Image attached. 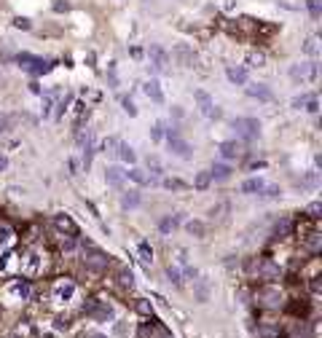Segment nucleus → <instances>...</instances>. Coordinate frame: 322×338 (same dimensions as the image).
Wrapping results in <instances>:
<instances>
[{"instance_id": "obj_44", "label": "nucleus", "mask_w": 322, "mask_h": 338, "mask_svg": "<svg viewBox=\"0 0 322 338\" xmlns=\"http://www.w3.org/2000/svg\"><path fill=\"white\" fill-rule=\"evenodd\" d=\"M148 169H151V177H153V180L159 177V175H161V164H159V159H153V156H151V159H148Z\"/></svg>"}, {"instance_id": "obj_64", "label": "nucleus", "mask_w": 322, "mask_h": 338, "mask_svg": "<svg viewBox=\"0 0 322 338\" xmlns=\"http://www.w3.org/2000/svg\"><path fill=\"white\" fill-rule=\"evenodd\" d=\"M0 89H3V81H0Z\"/></svg>"}, {"instance_id": "obj_7", "label": "nucleus", "mask_w": 322, "mask_h": 338, "mask_svg": "<svg viewBox=\"0 0 322 338\" xmlns=\"http://www.w3.org/2000/svg\"><path fill=\"white\" fill-rule=\"evenodd\" d=\"M167 140H169V148H172V153H175V156H180V159H191V145L180 137V132L175 127L167 129Z\"/></svg>"}, {"instance_id": "obj_6", "label": "nucleus", "mask_w": 322, "mask_h": 338, "mask_svg": "<svg viewBox=\"0 0 322 338\" xmlns=\"http://www.w3.org/2000/svg\"><path fill=\"white\" fill-rule=\"evenodd\" d=\"M290 78L293 83H306V81H317V65L314 62H306V65H293L290 67Z\"/></svg>"}, {"instance_id": "obj_39", "label": "nucleus", "mask_w": 322, "mask_h": 338, "mask_svg": "<svg viewBox=\"0 0 322 338\" xmlns=\"http://www.w3.org/2000/svg\"><path fill=\"white\" fill-rule=\"evenodd\" d=\"M306 6H309L311 19H319L322 17V0H306Z\"/></svg>"}, {"instance_id": "obj_1", "label": "nucleus", "mask_w": 322, "mask_h": 338, "mask_svg": "<svg viewBox=\"0 0 322 338\" xmlns=\"http://www.w3.org/2000/svg\"><path fill=\"white\" fill-rule=\"evenodd\" d=\"M30 295H33L30 279H11L3 287V301H9V303H25V301H30Z\"/></svg>"}, {"instance_id": "obj_49", "label": "nucleus", "mask_w": 322, "mask_h": 338, "mask_svg": "<svg viewBox=\"0 0 322 338\" xmlns=\"http://www.w3.org/2000/svg\"><path fill=\"white\" fill-rule=\"evenodd\" d=\"M167 277H169V282H175V285H183V279H180V271L175 269V266H169V269H167Z\"/></svg>"}, {"instance_id": "obj_35", "label": "nucleus", "mask_w": 322, "mask_h": 338, "mask_svg": "<svg viewBox=\"0 0 322 338\" xmlns=\"http://www.w3.org/2000/svg\"><path fill=\"white\" fill-rule=\"evenodd\" d=\"M185 229H188V234H193V237H204V234H207V226H204L201 220H191Z\"/></svg>"}, {"instance_id": "obj_41", "label": "nucleus", "mask_w": 322, "mask_h": 338, "mask_svg": "<svg viewBox=\"0 0 322 338\" xmlns=\"http://www.w3.org/2000/svg\"><path fill=\"white\" fill-rule=\"evenodd\" d=\"M119 143H121L119 137H108L102 148H105V153H108V156H116V151H119Z\"/></svg>"}, {"instance_id": "obj_31", "label": "nucleus", "mask_w": 322, "mask_h": 338, "mask_svg": "<svg viewBox=\"0 0 322 338\" xmlns=\"http://www.w3.org/2000/svg\"><path fill=\"white\" fill-rule=\"evenodd\" d=\"M290 231H293V223H290V220H287V217H282V220H279V223H277V226H274V237H277V239H279V237H287V234H290Z\"/></svg>"}, {"instance_id": "obj_45", "label": "nucleus", "mask_w": 322, "mask_h": 338, "mask_svg": "<svg viewBox=\"0 0 322 338\" xmlns=\"http://www.w3.org/2000/svg\"><path fill=\"white\" fill-rule=\"evenodd\" d=\"M121 105H124V113H127V116H137V105H135V102H132L129 97H124Z\"/></svg>"}, {"instance_id": "obj_52", "label": "nucleus", "mask_w": 322, "mask_h": 338, "mask_svg": "<svg viewBox=\"0 0 322 338\" xmlns=\"http://www.w3.org/2000/svg\"><path fill=\"white\" fill-rule=\"evenodd\" d=\"M306 110H309V113H317V110H319L317 97H306Z\"/></svg>"}, {"instance_id": "obj_17", "label": "nucleus", "mask_w": 322, "mask_h": 338, "mask_svg": "<svg viewBox=\"0 0 322 338\" xmlns=\"http://www.w3.org/2000/svg\"><path fill=\"white\" fill-rule=\"evenodd\" d=\"M247 94H250L253 99H261V102H269V99L274 97L271 89H269L266 83H250V86H247Z\"/></svg>"}, {"instance_id": "obj_55", "label": "nucleus", "mask_w": 322, "mask_h": 338, "mask_svg": "<svg viewBox=\"0 0 322 338\" xmlns=\"http://www.w3.org/2000/svg\"><path fill=\"white\" fill-rule=\"evenodd\" d=\"M67 169H70V175H78V161L70 159V161H67Z\"/></svg>"}, {"instance_id": "obj_8", "label": "nucleus", "mask_w": 322, "mask_h": 338, "mask_svg": "<svg viewBox=\"0 0 322 338\" xmlns=\"http://www.w3.org/2000/svg\"><path fill=\"white\" fill-rule=\"evenodd\" d=\"M86 314L94 319H99V322H108V319H113V306L108 303V301H91V303H86Z\"/></svg>"}, {"instance_id": "obj_23", "label": "nucleus", "mask_w": 322, "mask_h": 338, "mask_svg": "<svg viewBox=\"0 0 322 338\" xmlns=\"http://www.w3.org/2000/svg\"><path fill=\"white\" fill-rule=\"evenodd\" d=\"M209 177L218 180V183H223V180L231 177V167H229V164H215V167L209 169Z\"/></svg>"}, {"instance_id": "obj_14", "label": "nucleus", "mask_w": 322, "mask_h": 338, "mask_svg": "<svg viewBox=\"0 0 322 338\" xmlns=\"http://www.w3.org/2000/svg\"><path fill=\"white\" fill-rule=\"evenodd\" d=\"M172 57L177 59V65H180V67H193V59H196V57H193V51L188 49V46H183V43H180V46H175Z\"/></svg>"}, {"instance_id": "obj_20", "label": "nucleus", "mask_w": 322, "mask_h": 338, "mask_svg": "<svg viewBox=\"0 0 322 338\" xmlns=\"http://www.w3.org/2000/svg\"><path fill=\"white\" fill-rule=\"evenodd\" d=\"M124 175H127V180H132V183H137V185H151V183H156V180L151 175H145L143 169H129V172H124Z\"/></svg>"}, {"instance_id": "obj_21", "label": "nucleus", "mask_w": 322, "mask_h": 338, "mask_svg": "<svg viewBox=\"0 0 322 338\" xmlns=\"http://www.w3.org/2000/svg\"><path fill=\"white\" fill-rule=\"evenodd\" d=\"M298 185H301L303 191H317V188H319V172H314V169H311V172H306Z\"/></svg>"}, {"instance_id": "obj_62", "label": "nucleus", "mask_w": 322, "mask_h": 338, "mask_svg": "<svg viewBox=\"0 0 322 338\" xmlns=\"http://www.w3.org/2000/svg\"><path fill=\"white\" fill-rule=\"evenodd\" d=\"M6 167H9V159H6V156H0V172H3Z\"/></svg>"}, {"instance_id": "obj_4", "label": "nucleus", "mask_w": 322, "mask_h": 338, "mask_svg": "<svg viewBox=\"0 0 322 338\" xmlns=\"http://www.w3.org/2000/svg\"><path fill=\"white\" fill-rule=\"evenodd\" d=\"M234 129H237V135L242 140L253 143V140L261 135V121H258V119H237V121H234Z\"/></svg>"}, {"instance_id": "obj_27", "label": "nucleus", "mask_w": 322, "mask_h": 338, "mask_svg": "<svg viewBox=\"0 0 322 338\" xmlns=\"http://www.w3.org/2000/svg\"><path fill=\"white\" fill-rule=\"evenodd\" d=\"M263 185H266L263 177H250V180H245V183H242V193H258Z\"/></svg>"}, {"instance_id": "obj_59", "label": "nucleus", "mask_w": 322, "mask_h": 338, "mask_svg": "<svg viewBox=\"0 0 322 338\" xmlns=\"http://www.w3.org/2000/svg\"><path fill=\"white\" fill-rule=\"evenodd\" d=\"M6 129H9V119H6V116L3 113H0V135H3V132Z\"/></svg>"}, {"instance_id": "obj_12", "label": "nucleus", "mask_w": 322, "mask_h": 338, "mask_svg": "<svg viewBox=\"0 0 322 338\" xmlns=\"http://www.w3.org/2000/svg\"><path fill=\"white\" fill-rule=\"evenodd\" d=\"M193 97H196V102H199V107H201V113L207 116V119H221V116H223L221 107L212 105V99H209L207 91H193Z\"/></svg>"}, {"instance_id": "obj_10", "label": "nucleus", "mask_w": 322, "mask_h": 338, "mask_svg": "<svg viewBox=\"0 0 322 338\" xmlns=\"http://www.w3.org/2000/svg\"><path fill=\"white\" fill-rule=\"evenodd\" d=\"M17 59H19L22 67L33 70V73H49V70H51V62H46L41 57H33V54H19Z\"/></svg>"}, {"instance_id": "obj_56", "label": "nucleus", "mask_w": 322, "mask_h": 338, "mask_svg": "<svg viewBox=\"0 0 322 338\" xmlns=\"http://www.w3.org/2000/svg\"><path fill=\"white\" fill-rule=\"evenodd\" d=\"M319 290H322V282H319V277H314L311 279V293H319Z\"/></svg>"}, {"instance_id": "obj_38", "label": "nucleus", "mask_w": 322, "mask_h": 338, "mask_svg": "<svg viewBox=\"0 0 322 338\" xmlns=\"http://www.w3.org/2000/svg\"><path fill=\"white\" fill-rule=\"evenodd\" d=\"M282 191H279V185H269V188H261V191H258V196H261V199H277Z\"/></svg>"}, {"instance_id": "obj_15", "label": "nucleus", "mask_w": 322, "mask_h": 338, "mask_svg": "<svg viewBox=\"0 0 322 338\" xmlns=\"http://www.w3.org/2000/svg\"><path fill=\"white\" fill-rule=\"evenodd\" d=\"M226 75H229V81L234 86H245L247 83V70L242 65H229V67H226Z\"/></svg>"}, {"instance_id": "obj_42", "label": "nucleus", "mask_w": 322, "mask_h": 338, "mask_svg": "<svg viewBox=\"0 0 322 338\" xmlns=\"http://www.w3.org/2000/svg\"><path fill=\"white\" fill-rule=\"evenodd\" d=\"M54 97H57V91H51V94H46V97H43V119H46V116H51V107H54Z\"/></svg>"}, {"instance_id": "obj_32", "label": "nucleus", "mask_w": 322, "mask_h": 338, "mask_svg": "<svg viewBox=\"0 0 322 338\" xmlns=\"http://www.w3.org/2000/svg\"><path fill=\"white\" fill-rule=\"evenodd\" d=\"M11 245H14V231L9 229V226H0V250H6Z\"/></svg>"}, {"instance_id": "obj_24", "label": "nucleus", "mask_w": 322, "mask_h": 338, "mask_svg": "<svg viewBox=\"0 0 322 338\" xmlns=\"http://www.w3.org/2000/svg\"><path fill=\"white\" fill-rule=\"evenodd\" d=\"M137 255H140V261H143L145 266H151V263H153V247L148 245L145 239H143V242H140V245H137Z\"/></svg>"}, {"instance_id": "obj_57", "label": "nucleus", "mask_w": 322, "mask_h": 338, "mask_svg": "<svg viewBox=\"0 0 322 338\" xmlns=\"http://www.w3.org/2000/svg\"><path fill=\"white\" fill-rule=\"evenodd\" d=\"M258 335H261V338H277V333H274V330H258Z\"/></svg>"}, {"instance_id": "obj_5", "label": "nucleus", "mask_w": 322, "mask_h": 338, "mask_svg": "<svg viewBox=\"0 0 322 338\" xmlns=\"http://www.w3.org/2000/svg\"><path fill=\"white\" fill-rule=\"evenodd\" d=\"M148 59H151V67L156 70V73H167L169 70V54L159 43H153L151 49H148Z\"/></svg>"}, {"instance_id": "obj_40", "label": "nucleus", "mask_w": 322, "mask_h": 338, "mask_svg": "<svg viewBox=\"0 0 322 338\" xmlns=\"http://www.w3.org/2000/svg\"><path fill=\"white\" fill-rule=\"evenodd\" d=\"M303 54H309V57H317L319 54V46H317V38H309V41L303 43Z\"/></svg>"}, {"instance_id": "obj_37", "label": "nucleus", "mask_w": 322, "mask_h": 338, "mask_svg": "<svg viewBox=\"0 0 322 338\" xmlns=\"http://www.w3.org/2000/svg\"><path fill=\"white\" fill-rule=\"evenodd\" d=\"M209 298V285H207V279H199V285H196V301H207Z\"/></svg>"}, {"instance_id": "obj_53", "label": "nucleus", "mask_w": 322, "mask_h": 338, "mask_svg": "<svg viewBox=\"0 0 322 338\" xmlns=\"http://www.w3.org/2000/svg\"><path fill=\"white\" fill-rule=\"evenodd\" d=\"M67 105H70V97H62V99H59V110H57V119H62V116H65Z\"/></svg>"}, {"instance_id": "obj_36", "label": "nucleus", "mask_w": 322, "mask_h": 338, "mask_svg": "<svg viewBox=\"0 0 322 338\" xmlns=\"http://www.w3.org/2000/svg\"><path fill=\"white\" fill-rule=\"evenodd\" d=\"M86 119H89V107L83 102H75V127H81Z\"/></svg>"}, {"instance_id": "obj_2", "label": "nucleus", "mask_w": 322, "mask_h": 338, "mask_svg": "<svg viewBox=\"0 0 322 338\" xmlns=\"http://www.w3.org/2000/svg\"><path fill=\"white\" fill-rule=\"evenodd\" d=\"M75 295H78V287H75L73 279H59L57 285H54V290H51V298H54L57 303H62V306L73 303Z\"/></svg>"}, {"instance_id": "obj_3", "label": "nucleus", "mask_w": 322, "mask_h": 338, "mask_svg": "<svg viewBox=\"0 0 322 338\" xmlns=\"http://www.w3.org/2000/svg\"><path fill=\"white\" fill-rule=\"evenodd\" d=\"M250 274H258V279L274 282V279H279V266L269 261V258H258V261L250 263Z\"/></svg>"}, {"instance_id": "obj_29", "label": "nucleus", "mask_w": 322, "mask_h": 338, "mask_svg": "<svg viewBox=\"0 0 322 338\" xmlns=\"http://www.w3.org/2000/svg\"><path fill=\"white\" fill-rule=\"evenodd\" d=\"M261 298H263V303L266 306H279V290H274V287H269V290H261Z\"/></svg>"}, {"instance_id": "obj_54", "label": "nucleus", "mask_w": 322, "mask_h": 338, "mask_svg": "<svg viewBox=\"0 0 322 338\" xmlns=\"http://www.w3.org/2000/svg\"><path fill=\"white\" fill-rule=\"evenodd\" d=\"M67 9H70L67 0H65V3H62V0H57V3H54V11H59V14H62V11H67Z\"/></svg>"}, {"instance_id": "obj_48", "label": "nucleus", "mask_w": 322, "mask_h": 338, "mask_svg": "<svg viewBox=\"0 0 322 338\" xmlns=\"http://www.w3.org/2000/svg\"><path fill=\"white\" fill-rule=\"evenodd\" d=\"M164 188H169V191H183L185 183L183 180H164Z\"/></svg>"}, {"instance_id": "obj_60", "label": "nucleus", "mask_w": 322, "mask_h": 338, "mask_svg": "<svg viewBox=\"0 0 322 338\" xmlns=\"http://www.w3.org/2000/svg\"><path fill=\"white\" fill-rule=\"evenodd\" d=\"M132 57L140 59V57H143V49H137V46H135V49H132Z\"/></svg>"}, {"instance_id": "obj_25", "label": "nucleus", "mask_w": 322, "mask_h": 338, "mask_svg": "<svg viewBox=\"0 0 322 338\" xmlns=\"http://www.w3.org/2000/svg\"><path fill=\"white\" fill-rule=\"evenodd\" d=\"M116 156H119L121 161H127V164H135V161H137L135 148H129V145H124V143H119V151H116Z\"/></svg>"}, {"instance_id": "obj_34", "label": "nucleus", "mask_w": 322, "mask_h": 338, "mask_svg": "<svg viewBox=\"0 0 322 338\" xmlns=\"http://www.w3.org/2000/svg\"><path fill=\"white\" fill-rule=\"evenodd\" d=\"M306 247L311 250V253H319V247H322V234H309V237H306Z\"/></svg>"}, {"instance_id": "obj_58", "label": "nucleus", "mask_w": 322, "mask_h": 338, "mask_svg": "<svg viewBox=\"0 0 322 338\" xmlns=\"http://www.w3.org/2000/svg\"><path fill=\"white\" fill-rule=\"evenodd\" d=\"M303 105H306V97H295V99H293V107H295V110H301Z\"/></svg>"}, {"instance_id": "obj_11", "label": "nucleus", "mask_w": 322, "mask_h": 338, "mask_svg": "<svg viewBox=\"0 0 322 338\" xmlns=\"http://www.w3.org/2000/svg\"><path fill=\"white\" fill-rule=\"evenodd\" d=\"M41 269H43V258L38 255L35 250L22 258V274H25V277H35V274H41Z\"/></svg>"}, {"instance_id": "obj_51", "label": "nucleus", "mask_w": 322, "mask_h": 338, "mask_svg": "<svg viewBox=\"0 0 322 338\" xmlns=\"http://www.w3.org/2000/svg\"><path fill=\"white\" fill-rule=\"evenodd\" d=\"M14 27H19V30H30L33 25H30V19H27V17H17V19H14Z\"/></svg>"}, {"instance_id": "obj_43", "label": "nucleus", "mask_w": 322, "mask_h": 338, "mask_svg": "<svg viewBox=\"0 0 322 338\" xmlns=\"http://www.w3.org/2000/svg\"><path fill=\"white\" fill-rule=\"evenodd\" d=\"M119 279H121L124 287H132V285H135V274H132L129 269H121V271H119Z\"/></svg>"}, {"instance_id": "obj_30", "label": "nucleus", "mask_w": 322, "mask_h": 338, "mask_svg": "<svg viewBox=\"0 0 322 338\" xmlns=\"http://www.w3.org/2000/svg\"><path fill=\"white\" fill-rule=\"evenodd\" d=\"M245 65L247 67H263L266 65V57H263L261 51H250L247 57H245Z\"/></svg>"}, {"instance_id": "obj_46", "label": "nucleus", "mask_w": 322, "mask_h": 338, "mask_svg": "<svg viewBox=\"0 0 322 338\" xmlns=\"http://www.w3.org/2000/svg\"><path fill=\"white\" fill-rule=\"evenodd\" d=\"M306 215H309V217H319L322 215V204L319 201H311L309 207H306Z\"/></svg>"}, {"instance_id": "obj_9", "label": "nucleus", "mask_w": 322, "mask_h": 338, "mask_svg": "<svg viewBox=\"0 0 322 338\" xmlns=\"http://www.w3.org/2000/svg\"><path fill=\"white\" fill-rule=\"evenodd\" d=\"M108 263H111V261H108V255H102L99 250H94V247H91V253L83 255V266L89 271H94V274H102L108 269Z\"/></svg>"}, {"instance_id": "obj_28", "label": "nucleus", "mask_w": 322, "mask_h": 338, "mask_svg": "<svg viewBox=\"0 0 322 338\" xmlns=\"http://www.w3.org/2000/svg\"><path fill=\"white\" fill-rule=\"evenodd\" d=\"M221 156H223L226 161L239 159V145H237V143H223V145H221Z\"/></svg>"}, {"instance_id": "obj_22", "label": "nucleus", "mask_w": 322, "mask_h": 338, "mask_svg": "<svg viewBox=\"0 0 322 338\" xmlns=\"http://www.w3.org/2000/svg\"><path fill=\"white\" fill-rule=\"evenodd\" d=\"M177 226H180V215H167V217H161V220H159V231H161V234H167V237L177 229Z\"/></svg>"}, {"instance_id": "obj_16", "label": "nucleus", "mask_w": 322, "mask_h": 338, "mask_svg": "<svg viewBox=\"0 0 322 338\" xmlns=\"http://www.w3.org/2000/svg\"><path fill=\"white\" fill-rule=\"evenodd\" d=\"M17 253H11L9 247L6 250H0V274H9V271H14L17 269Z\"/></svg>"}, {"instance_id": "obj_19", "label": "nucleus", "mask_w": 322, "mask_h": 338, "mask_svg": "<svg viewBox=\"0 0 322 338\" xmlns=\"http://www.w3.org/2000/svg\"><path fill=\"white\" fill-rule=\"evenodd\" d=\"M143 91H145V97H148V99H153V102H164L161 86H159V81H153V78L143 83Z\"/></svg>"}, {"instance_id": "obj_13", "label": "nucleus", "mask_w": 322, "mask_h": 338, "mask_svg": "<svg viewBox=\"0 0 322 338\" xmlns=\"http://www.w3.org/2000/svg\"><path fill=\"white\" fill-rule=\"evenodd\" d=\"M54 226H57V231L59 234H67V237H78V226H75V220L65 215V212H59L57 217H54Z\"/></svg>"}, {"instance_id": "obj_61", "label": "nucleus", "mask_w": 322, "mask_h": 338, "mask_svg": "<svg viewBox=\"0 0 322 338\" xmlns=\"http://www.w3.org/2000/svg\"><path fill=\"white\" fill-rule=\"evenodd\" d=\"M263 167H266L263 161H255V164H250V169H253V172H255V169H263Z\"/></svg>"}, {"instance_id": "obj_26", "label": "nucleus", "mask_w": 322, "mask_h": 338, "mask_svg": "<svg viewBox=\"0 0 322 338\" xmlns=\"http://www.w3.org/2000/svg\"><path fill=\"white\" fill-rule=\"evenodd\" d=\"M137 204H140V193L137 191H124L121 193V207L124 209H135Z\"/></svg>"}, {"instance_id": "obj_63", "label": "nucleus", "mask_w": 322, "mask_h": 338, "mask_svg": "<svg viewBox=\"0 0 322 338\" xmlns=\"http://www.w3.org/2000/svg\"><path fill=\"white\" fill-rule=\"evenodd\" d=\"M89 338H108V335H99V333H91Z\"/></svg>"}, {"instance_id": "obj_33", "label": "nucleus", "mask_w": 322, "mask_h": 338, "mask_svg": "<svg viewBox=\"0 0 322 338\" xmlns=\"http://www.w3.org/2000/svg\"><path fill=\"white\" fill-rule=\"evenodd\" d=\"M209 183H212L209 169H207V172H199V175H196V180H193V185L199 188V191H207V188H209Z\"/></svg>"}, {"instance_id": "obj_18", "label": "nucleus", "mask_w": 322, "mask_h": 338, "mask_svg": "<svg viewBox=\"0 0 322 338\" xmlns=\"http://www.w3.org/2000/svg\"><path fill=\"white\" fill-rule=\"evenodd\" d=\"M105 180H108V185H113V188H124L127 175H124V169H119V167H108L105 169Z\"/></svg>"}, {"instance_id": "obj_50", "label": "nucleus", "mask_w": 322, "mask_h": 338, "mask_svg": "<svg viewBox=\"0 0 322 338\" xmlns=\"http://www.w3.org/2000/svg\"><path fill=\"white\" fill-rule=\"evenodd\" d=\"M135 306H137L140 314H145V317H151V314H153V309H151V303H148V301H137Z\"/></svg>"}, {"instance_id": "obj_47", "label": "nucleus", "mask_w": 322, "mask_h": 338, "mask_svg": "<svg viewBox=\"0 0 322 338\" xmlns=\"http://www.w3.org/2000/svg\"><path fill=\"white\" fill-rule=\"evenodd\" d=\"M151 137L156 140V143H159V140L164 137V121H156V124H153V129H151Z\"/></svg>"}]
</instances>
